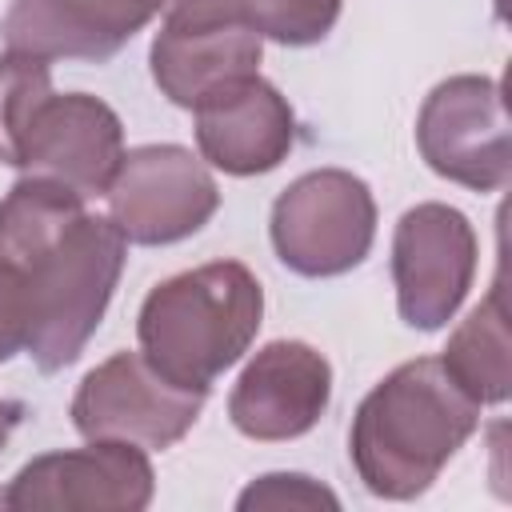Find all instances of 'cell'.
Wrapping results in <instances>:
<instances>
[{
  "label": "cell",
  "instance_id": "5b68a950",
  "mask_svg": "<svg viewBox=\"0 0 512 512\" xmlns=\"http://www.w3.org/2000/svg\"><path fill=\"white\" fill-rule=\"evenodd\" d=\"M416 148L436 176L472 192H500L512 176L500 80L476 72L440 80L420 104Z\"/></svg>",
  "mask_w": 512,
  "mask_h": 512
},
{
  "label": "cell",
  "instance_id": "e0dca14e",
  "mask_svg": "<svg viewBox=\"0 0 512 512\" xmlns=\"http://www.w3.org/2000/svg\"><path fill=\"white\" fill-rule=\"evenodd\" d=\"M52 96V68L40 56L28 52H4L0 56V164L16 168L20 140L40 108V100Z\"/></svg>",
  "mask_w": 512,
  "mask_h": 512
},
{
  "label": "cell",
  "instance_id": "4fadbf2b",
  "mask_svg": "<svg viewBox=\"0 0 512 512\" xmlns=\"http://www.w3.org/2000/svg\"><path fill=\"white\" fill-rule=\"evenodd\" d=\"M168 0H12L0 36L12 52L40 60L116 56L140 28H148Z\"/></svg>",
  "mask_w": 512,
  "mask_h": 512
},
{
  "label": "cell",
  "instance_id": "5bb4252c",
  "mask_svg": "<svg viewBox=\"0 0 512 512\" xmlns=\"http://www.w3.org/2000/svg\"><path fill=\"white\" fill-rule=\"evenodd\" d=\"M260 56H264V40L232 20L164 16L148 48L156 88L180 108H196L220 84L260 72Z\"/></svg>",
  "mask_w": 512,
  "mask_h": 512
},
{
  "label": "cell",
  "instance_id": "30bf717a",
  "mask_svg": "<svg viewBox=\"0 0 512 512\" xmlns=\"http://www.w3.org/2000/svg\"><path fill=\"white\" fill-rule=\"evenodd\" d=\"M120 156H124V124L100 96L52 92L40 100V108L24 128L16 168L24 176L56 180L88 200L108 192Z\"/></svg>",
  "mask_w": 512,
  "mask_h": 512
},
{
  "label": "cell",
  "instance_id": "9c48e42d",
  "mask_svg": "<svg viewBox=\"0 0 512 512\" xmlns=\"http://www.w3.org/2000/svg\"><path fill=\"white\" fill-rule=\"evenodd\" d=\"M156 472L140 444L88 440V448L44 452L28 460L4 492V508H112L140 512L152 504Z\"/></svg>",
  "mask_w": 512,
  "mask_h": 512
},
{
  "label": "cell",
  "instance_id": "277c9868",
  "mask_svg": "<svg viewBox=\"0 0 512 512\" xmlns=\"http://www.w3.org/2000/svg\"><path fill=\"white\" fill-rule=\"evenodd\" d=\"M268 232L280 264L296 276H344L364 264L376 240L372 188L348 168L304 172L276 196Z\"/></svg>",
  "mask_w": 512,
  "mask_h": 512
},
{
  "label": "cell",
  "instance_id": "7c38bea8",
  "mask_svg": "<svg viewBox=\"0 0 512 512\" xmlns=\"http://www.w3.org/2000/svg\"><path fill=\"white\" fill-rule=\"evenodd\" d=\"M200 160L228 176H260L288 160L296 144L292 104L260 72L208 92L196 108Z\"/></svg>",
  "mask_w": 512,
  "mask_h": 512
},
{
  "label": "cell",
  "instance_id": "6da1fadb",
  "mask_svg": "<svg viewBox=\"0 0 512 512\" xmlns=\"http://www.w3.org/2000/svg\"><path fill=\"white\" fill-rule=\"evenodd\" d=\"M0 260L24 280V352L52 376L76 364L100 328L128 240L108 216H92L80 192L44 176H20L0 200Z\"/></svg>",
  "mask_w": 512,
  "mask_h": 512
},
{
  "label": "cell",
  "instance_id": "d6986e66",
  "mask_svg": "<svg viewBox=\"0 0 512 512\" xmlns=\"http://www.w3.org/2000/svg\"><path fill=\"white\" fill-rule=\"evenodd\" d=\"M28 344V300L24 280L12 264L0 260V364H8Z\"/></svg>",
  "mask_w": 512,
  "mask_h": 512
},
{
  "label": "cell",
  "instance_id": "9a60e30c",
  "mask_svg": "<svg viewBox=\"0 0 512 512\" xmlns=\"http://www.w3.org/2000/svg\"><path fill=\"white\" fill-rule=\"evenodd\" d=\"M440 364L460 384V392L472 396L480 408L508 400V392H512V352H508V312H504L500 280L468 312V320H460V328L448 336Z\"/></svg>",
  "mask_w": 512,
  "mask_h": 512
},
{
  "label": "cell",
  "instance_id": "ba28073f",
  "mask_svg": "<svg viewBox=\"0 0 512 512\" xmlns=\"http://www.w3.org/2000/svg\"><path fill=\"white\" fill-rule=\"evenodd\" d=\"M476 256L480 244L460 208L440 200L408 208L392 232V284L400 320L420 332L444 328L476 280Z\"/></svg>",
  "mask_w": 512,
  "mask_h": 512
},
{
  "label": "cell",
  "instance_id": "8fae6325",
  "mask_svg": "<svg viewBox=\"0 0 512 512\" xmlns=\"http://www.w3.org/2000/svg\"><path fill=\"white\" fill-rule=\"evenodd\" d=\"M332 400V364L304 340L264 344L228 392V416L248 440H296Z\"/></svg>",
  "mask_w": 512,
  "mask_h": 512
},
{
  "label": "cell",
  "instance_id": "ffe728a7",
  "mask_svg": "<svg viewBox=\"0 0 512 512\" xmlns=\"http://www.w3.org/2000/svg\"><path fill=\"white\" fill-rule=\"evenodd\" d=\"M20 416H24V404H16V400L0 396V448H4L8 440H12V432H16Z\"/></svg>",
  "mask_w": 512,
  "mask_h": 512
},
{
  "label": "cell",
  "instance_id": "7a4b0ae2",
  "mask_svg": "<svg viewBox=\"0 0 512 512\" xmlns=\"http://www.w3.org/2000/svg\"><path fill=\"white\" fill-rule=\"evenodd\" d=\"M480 428V404L460 392L440 356L392 368L356 408L348 456L380 500H416Z\"/></svg>",
  "mask_w": 512,
  "mask_h": 512
},
{
  "label": "cell",
  "instance_id": "52a82bcc",
  "mask_svg": "<svg viewBox=\"0 0 512 512\" xmlns=\"http://www.w3.org/2000/svg\"><path fill=\"white\" fill-rule=\"evenodd\" d=\"M204 400L208 392L164 380L144 352H116L80 380L68 416L84 440H128L164 452L192 432Z\"/></svg>",
  "mask_w": 512,
  "mask_h": 512
},
{
  "label": "cell",
  "instance_id": "ac0fdd59",
  "mask_svg": "<svg viewBox=\"0 0 512 512\" xmlns=\"http://www.w3.org/2000/svg\"><path fill=\"white\" fill-rule=\"evenodd\" d=\"M236 508H340V496L304 472H268L236 496Z\"/></svg>",
  "mask_w": 512,
  "mask_h": 512
},
{
  "label": "cell",
  "instance_id": "8992f818",
  "mask_svg": "<svg viewBox=\"0 0 512 512\" xmlns=\"http://www.w3.org/2000/svg\"><path fill=\"white\" fill-rule=\"evenodd\" d=\"M108 220L128 244L160 248L200 232L216 208L220 188L208 164L180 144H140L120 156L108 184Z\"/></svg>",
  "mask_w": 512,
  "mask_h": 512
},
{
  "label": "cell",
  "instance_id": "2e32d148",
  "mask_svg": "<svg viewBox=\"0 0 512 512\" xmlns=\"http://www.w3.org/2000/svg\"><path fill=\"white\" fill-rule=\"evenodd\" d=\"M344 0H168L164 16L172 20H232L252 28L260 40L288 48L320 44L340 20Z\"/></svg>",
  "mask_w": 512,
  "mask_h": 512
},
{
  "label": "cell",
  "instance_id": "3957f363",
  "mask_svg": "<svg viewBox=\"0 0 512 512\" xmlns=\"http://www.w3.org/2000/svg\"><path fill=\"white\" fill-rule=\"evenodd\" d=\"M264 288L240 260H212L160 280L136 316L144 360L172 384L208 392L256 340Z\"/></svg>",
  "mask_w": 512,
  "mask_h": 512
}]
</instances>
